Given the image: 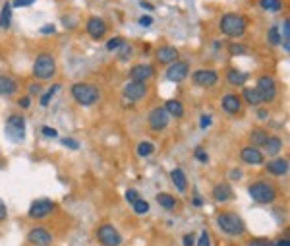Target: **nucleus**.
I'll return each instance as SVG.
<instances>
[{
    "instance_id": "nucleus-1",
    "label": "nucleus",
    "mask_w": 290,
    "mask_h": 246,
    "mask_svg": "<svg viewBox=\"0 0 290 246\" xmlns=\"http://www.w3.org/2000/svg\"><path fill=\"white\" fill-rule=\"evenodd\" d=\"M217 225L220 227V231L225 235H230V237H240L246 233V225L244 221L240 219V215H236L234 211H222L217 215Z\"/></svg>"
},
{
    "instance_id": "nucleus-2",
    "label": "nucleus",
    "mask_w": 290,
    "mask_h": 246,
    "mask_svg": "<svg viewBox=\"0 0 290 246\" xmlns=\"http://www.w3.org/2000/svg\"><path fill=\"white\" fill-rule=\"evenodd\" d=\"M248 194L257 203H273L277 200V188L269 180H255L248 186Z\"/></svg>"
},
{
    "instance_id": "nucleus-3",
    "label": "nucleus",
    "mask_w": 290,
    "mask_h": 246,
    "mask_svg": "<svg viewBox=\"0 0 290 246\" xmlns=\"http://www.w3.org/2000/svg\"><path fill=\"white\" fill-rule=\"evenodd\" d=\"M246 19L242 18L240 14H227V16H222L220 19V31L225 33L227 37H242L246 33Z\"/></svg>"
},
{
    "instance_id": "nucleus-4",
    "label": "nucleus",
    "mask_w": 290,
    "mask_h": 246,
    "mask_svg": "<svg viewBox=\"0 0 290 246\" xmlns=\"http://www.w3.org/2000/svg\"><path fill=\"white\" fill-rule=\"evenodd\" d=\"M72 97L78 101L79 105L83 107H89L97 103V99H99V89L95 86H91V84H85V81H79V84H74L72 86Z\"/></svg>"
},
{
    "instance_id": "nucleus-5",
    "label": "nucleus",
    "mask_w": 290,
    "mask_h": 246,
    "mask_svg": "<svg viewBox=\"0 0 290 246\" xmlns=\"http://www.w3.org/2000/svg\"><path fill=\"white\" fill-rule=\"evenodd\" d=\"M56 72V60H54L53 54L49 53H41L35 58V64H33V76L37 79H51Z\"/></svg>"
},
{
    "instance_id": "nucleus-6",
    "label": "nucleus",
    "mask_w": 290,
    "mask_h": 246,
    "mask_svg": "<svg viewBox=\"0 0 290 246\" xmlns=\"http://www.w3.org/2000/svg\"><path fill=\"white\" fill-rule=\"evenodd\" d=\"M6 136L12 141H21L26 138V118L19 114H10L6 122Z\"/></svg>"
},
{
    "instance_id": "nucleus-7",
    "label": "nucleus",
    "mask_w": 290,
    "mask_h": 246,
    "mask_svg": "<svg viewBox=\"0 0 290 246\" xmlns=\"http://www.w3.org/2000/svg\"><path fill=\"white\" fill-rule=\"evenodd\" d=\"M97 238L103 246H120V242H122L120 233L110 223H103L101 227L97 229Z\"/></svg>"
},
{
    "instance_id": "nucleus-8",
    "label": "nucleus",
    "mask_w": 290,
    "mask_h": 246,
    "mask_svg": "<svg viewBox=\"0 0 290 246\" xmlns=\"http://www.w3.org/2000/svg\"><path fill=\"white\" fill-rule=\"evenodd\" d=\"M255 91L259 93L261 103H271L273 99L277 97V86H275V79H273L271 76H261V78L257 79Z\"/></svg>"
},
{
    "instance_id": "nucleus-9",
    "label": "nucleus",
    "mask_w": 290,
    "mask_h": 246,
    "mask_svg": "<svg viewBox=\"0 0 290 246\" xmlns=\"http://www.w3.org/2000/svg\"><path fill=\"white\" fill-rule=\"evenodd\" d=\"M54 210V202L53 200H47V198H41V200H35L29 208V217L31 219H44L47 215H51V211Z\"/></svg>"
},
{
    "instance_id": "nucleus-10",
    "label": "nucleus",
    "mask_w": 290,
    "mask_h": 246,
    "mask_svg": "<svg viewBox=\"0 0 290 246\" xmlns=\"http://www.w3.org/2000/svg\"><path fill=\"white\" fill-rule=\"evenodd\" d=\"M147 122H149L151 130L161 132V130H165V128L168 126V113L163 109V107H157V109H153V111L149 113Z\"/></svg>"
},
{
    "instance_id": "nucleus-11",
    "label": "nucleus",
    "mask_w": 290,
    "mask_h": 246,
    "mask_svg": "<svg viewBox=\"0 0 290 246\" xmlns=\"http://www.w3.org/2000/svg\"><path fill=\"white\" fill-rule=\"evenodd\" d=\"M27 238H29L31 244H35V246H51L53 244V235L43 227H33L31 231H29Z\"/></svg>"
},
{
    "instance_id": "nucleus-12",
    "label": "nucleus",
    "mask_w": 290,
    "mask_h": 246,
    "mask_svg": "<svg viewBox=\"0 0 290 246\" xmlns=\"http://www.w3.org/2000/svg\"><path fill=\"white\" fill-rule=\"evenodd\" d=\"M193 84L195 86H199V88H211L217 84V79H219V74L215 70H197L193 72Z\"/></svg>"
},
{
    "instance_id": "nucleus-13",
    "label": "nucleus",
    "mask_w": 290,
    "mask_h": 246,
    "mask_svg": "<svg viewBox=\"0 0 290 246\" xmlns=\"http://www.w3.org/2000/svg\"><path fill=\"white\" fill-rule=\"evenodd\" d=\"M188 76H190V68H188L186 62H172V64L168 66L167 79H170V81L178 84V81H184Z\"/></svg>"
},
{
    "instance_id": "nucleus-14",
    "label": "nucleus",
    "mask_w": 290,
    "mask_h": 246,
    "mask_svg": "<svg viewBox=\"0 0 290 246\" xmlns=\"http://www.w3.org/2000/svg\"><path fill=\"white\" fill-rule=\"evenodd\" d=\"M147 93V86L143 81H130L124 86V97L130 101H140Z\"/></svg>"
},
{
    "instance_id": "nucleus-15",
    "label": "nucleus",
    "mask_w": 290,
    "mask_h": 246,
    "mask_svg": "<svg viewBox=\"0 0 290 246\" xmlns=\"http://www.w3.org/2000/svg\"><path fill=\"white\" fill-rule=\"evenodd\" d=\"M155 76V68L151 66V64H138V66H133L132 70H130V78L132 81H147Z\"/></svg>"
},
{
    "instance_id": "nucleus-16",
    "label": "nucleus",
    "mask_w": 290,
    "mask_h": 246,
    "mask_svg": "<svg viewBox=\"0 0 290 246\" xmlns=\"http://www.w3.org/2000/svg\"><path fill=\"white\" fill-rule=\"evenodd\" d=\"M240 157L248 165H261L263 163V151L254 146H246L244 150L240 151Z\"/></svg>"
},
{
    "instance_id": "nucleus-17",
    "label": "nucleus",
    "mask_w": 290,
    "mask_h": 246,
    "mask_svg": "<svg viewBox=\"0 0 290 246\" xmlns=\"http://www.w3.org/2000/svg\"><path fill=\"white\" fill-rule=\"evenodd\" d=\"M267 173H271V175L275 176H282V175H286L288 173V159H273V161H269L267 163Z\"/></svg>"
},
{
    "instance_id": "nucleus-18",
    "label": "nucleus",
    "mask_w": 290,
    "mask_h": 246,
    "mask_svg": "<svg viewBox=\"0 0 290 246\" xmlns=\"http://www.w3.org/2000/svg\"><path fill=\"white\" fill-rule=\"evenodd\" d=\"M87 33L93 39H101L106 33V24L101 18H91L87 22Z\"/></svg>"
},
{
    "instance_id": "nucleus-19",
    "label": "nucleus",
    "mask_w": 290,
    "mask_h": 246,
    "mask_svg": "<svg viewBox=\"0 0 290 246\" xmlns=\"http://www.w3.org/2000/svg\"><path fill=\"white\" fill-rule=\"evenodd\" d=\"M232 198V188H230L229 182H220L213 188V200L217 202H229Z\"/></svg>"
},
{
    "instance_id": "nucleus-20",
    "label": "nucleus",
    "mask_w": 290,
    "mask_h": 246,
    "mask_svg": "<svg viewBox=\"0 0 290 246\" xmlns=\"http://www.w3.org/2000/svg\"><path fill=\"white\" fill-rule=\"evenodd\" d=\"M157 60L163 64H172L178 60V51L174 47H161L157 51Z\"/></svg>"
},
{
    "instance_id": "nucleus-21",
    "label": "nucleus",
    "mask_w": 290,
    "mask_h": 246,
    "mask_svg": "<svg viewBox=\"0 0 290 246\" xmlns=\"http://www.w3.org/2000/svg\"><path fill=\"white\" fill-rule=\"evenodd\" d=\"M222 109L225 113L229 114H236L240 109H242V101L238 95H225L222 97Z\"/></svg>"
},
{
    "instance_id": "nucleus-22",
    "label": "nucleus",
    "mask_w": 290,
    "mask_h": 246,
    "mask_svg": "<svg viewBox=\"0 0 290 246\" xmlns=\"http://www.w3.org/2000/svg\"><path fill=\"white\" fill-rule=\"evenodd\" d=\"M18 91V84L8 76H0V95H14Z\"/></svg>"
},
{
    "instance_id": "nucleus-23",
    "label": "nucleus",
    "mask_w": 290,
    "mask_h": 246,
    "mask_svg": "<svg viewBox=\"0 0 290 246\" xmlns=\"http://www.w3.org/2000/svg\"><path fill=\"white\" fill-rule=\"evenodd\" d=\"M267 138H269V134H267V130H263V128H254V130L250 132V141H252L254 148H261V146H265Z\"/></svg>"
},
{
    "instance_id": "nucleus-24",
    "label": "nucleus",
    "mask_w": 290,
    "mask_h": 246,
    "mask_svg": "<svg viewBox=\"0 0 290 246\" xmlns=\"http://www.w3.org/2000/svg\"><path fill=\"white\" fill-rule=\"evenodd\" d=\"M163 109H165L168 114H172L174 118L184 116V107H182V103H180V101H176V99H168Z\"/></svg>"
},
{
    "instance_id": "nucleus-25",
    "label": "nucleus",
    "mask_w": 290,
    "mask_h": 246,
    "mask_svg": "<svg viewBox=\"0 0 290 246\" xmlns=\"http://www.w3.org/2000/svg\"><path fill=\"white\" fill-rule=\"evenodd\" d=\"M265 153L267 155H277L279 151H281V148H282V141H281V138L279 136H269L267 138V141H265Z\"/></svg>"
},
{
    "instance_id": "nucleus-26",
    "label": "nucleus",
    "mask_w": 290,
    "mask_h": 246,
    "mask_svg": "<svg viewBox=\"0 0 290 246\" xmlns=\"http://www.w3.org/2000/svg\"><path fill=\"white\" fill-rule=\"evenodd\" d=\"M227 79H229L230 86H244L248 79V74H244V72L240 70H229V74H227Z\"/></svg>"
},
{
    "instance_id": "nucleus-27",
    "label": "nucleus",
    "mask_w": 290,
    "mask_h": 246,
    "mask_svg": "<svg viewBox=\"0 0 290 246\" xmlns=\"http://www.w3.org/2000/svg\"><path fill=\"white\" fill-rule=\"evenodd\" d=\"M170 176H172V182H174V186L180 190V192H184L186 186H188V180H186V175L182 169H174L172 173H170Z\"/></svg>"
},
{
    "instance_id": "nucleus-28",
    "label": "nucleus",
    "mask_w": 290,
    "mask_h": 246,
    "mask_svg": "<svg viewBox=\"0 0 290 246\" xmlns=\"http://www.w3.org/2000/svg\"><path fill=\"white\" fill-rule=\"evenodd\" d=\"M157 202H159V206H161V208H165V210H174V206H176L174 196H172V194H168V192L157 194Z\"/></svg>"
},
{
    "instance_id": "nucleus-29",
    "label": "nucleus",
    "mask_w": 290,
    "mask_h": 246,
    "mask_svg": "<svg viewBox=\"0 0 290 246\" xmlns=\"http://www.w3.org/2000/svg\"><path fill=\"white\" fill-rule=\"evenodd\" d=\"M242 95H244V101H246L248 105L252 107H257L261 103V99H259V93L255 91V88H246L242 91Z\"/></svg>"
},
{
    "instance_id": "nucleus-30",
    "label": "nucleus",
    "mask_w": 290,
    "mask_h": 246,
    "mask_svg": "<svg viewBox=\"0 0 290 246\" xmlns=\"http://www.w3.org/2000/svg\"><path fill=\"white\" fill-rule=\"evenodd\" d=\"M10 19H12V4L6 2L2 12H0V27H2V29L10 27Z\"/></svg>"
},
{
    "instance_id": "nucleus-31",
    "label": "nucleus",
    "mask_w": 290,
    "mask_h": 246,
    "mask_svg": "<svg viewBox=\"0 0 290 246\" xmlns=\"http://www.w3.org/2000/svg\"><path fill=\"white\" fill-rule=\"evenodd\" d=\"M261 8L269 10V12H279L282 10V0H259Z\"/></svg>"
},
{
    "instance_id": "nucleus-32",
    "label": "nucleus",
    "mask_w": 290,
    "mask_h": 246,
    "mask_svg": "<svg viewBox=\"0 0 290 246\" xmlns=\"http://www.w3.org/2000/svg\"><path fill=\"white\" fill-rule=\"evenodd\" d=\"M153 151H155V146L149 144V141H141L140 146H138V155L140 157H149Z\"/></svg>"
},
{
    "instance_id": "nucleus-33",
    "label": "nucleus",
    "mask_w": 290,
    "mask_h": 246,
    "mask_svg": "<svg viewBox=\"0 0 290 246\" xmlns=\"http://www.w3.org/2000/svg\"><path fill=\"white\" fill-rule=\"evenodd\" d=\"M282 37H284V41H282L284 51H290V19H284V24H282Z\"/></svg>"
},
{
    "instance_id": "nucleus-34",
    "label": "nucleus",
    "mask_w": 290,
    "mask_h": 246,
    "mask_svg": "<svg viewBox=\"0 0 290 246\" xmlns=\"http://www.w3.org/2000/svg\"><path fill=\"white\" fill-rule=\"evenodd\" d=\"M58 89H60V84H54L53 88L49 89V91H47V93H44V95L41 97V105H43V107L49 105V101H51V99H53V97L56 95V91H58Z\"/></svg>"
},
{
    "instance_id": "nucleus-35",
    "label": "nucleus",
    "mask_w": 290,
    "mask_h": 246,
    "mask_svg": "<svg viewBox=\"0 0 290 246\" xmlns=\"http://www.w3.org/2000/svg\"><path fill=\"white\" fill-rule=\"evenodd\" d=\"M132 206H133V211H136L138 215H143V213H147V211H149V203L145 202V200H141V198L136 203H132Z\"/></svg>"
},
{
    "instance_id": "nucleus-36",
    "label": "nucleus",
    "mask_w": 290,
    "mask_h": 246,
    "mask_svg": "<svg viewBox=\"0 0 290 246\" xmlns=\"http://www.w3.org/2000/svg\"><path fill=\"white\" fill-rule=\"evenodd\" d=\"M124 43H126V41H124L122 37H115V39L106 41V51H118Z\"/></svg>"
},
{
    "instance_id": "nucleus-37",
    "label": "nucleus",
    "mask_w": 290,
    "mask_h": 246,
    "mask_svg": "<svg viewBox=\"0 0 290 246\" xmlns=\"http://www.w3.org/2000/svg\"><path fill=\"white\" fill-rule=\"evenodd\" d=\"M229 51H230V54H246L248 47L242 43H232V45H229Z\"/></svg>"
},
{
    "instance_id": "nucleus-38",
    "label": "nucleus",
    "mask_w": 290,
    "mask_h": 246,
    "mask_svg": "<svg viewBox=\"0 0 290 246\" xmlns=\"http://www.w3.org/2000/svg\"><path fill=\"white\" fill-rule=\"evenodd\" d=\"M269 43L271 45H281L282 43L281 33H279V29H277V27H271V29H269Z\"/></svg>"
},
{
    "instance_id": "nucleus-39",
    "label": "nucleus",
    "mask_w": 290,
    "mask_h": 246,
    "mask_svg": "<svg viewBox=\"0 0 290 246\" xmlns=\"http://www.w3.org/2000/svg\"><path fill=\"white\" fill-rule=\"evenodd\" d=\"M248 246H275L271 242V240H269V238H252V240H250V242H248Z\"/></svg>"
},
{
    "instance_id": "nucleus-40",
    "label": "nucleus",
    "mask_w": 290,
    "mask_h": 246,
    "mask_svg": "<svg viewBox=\"0 0 290 246\" xmlns=\"http://www.w3.org/2000/svg\"><path fill=\"white\" fill-rule=\"evenodd\" d=\"M193 155H195L197 161H202V163H207V161H209V155H207V151L203 150V148H195V150H193Z\"/></svg>"
},
{
    "instance_id": "nucleus-41",
    "label": "nucleus",
    "mask_w": 290,
    "mask_h": 246,
    "mask_svg": "<svg viewBox=\"0 0 290 246\" xmlns=\"http://www.w3.org/2000/svg\"><path fill=\"white\" fill-rule=\"evenodd\" d=\"M195 246H211V238H209V233H207V231H202L199 240L195 242Z\"/></svg>"
},
{
    "instance_id": "nucleus-42",
    "label": "nucleus",
    "mask_w": 290,
    "mask_h": 246,
    "mask_svg": "<svg viewBox=\"0 0 290 246\" xmlns=\"http://www.w3.org/2000/svg\"><path fill=\"white\" fill-rule=\"evenodd\" d=\"M140 198H141V196H140V192H138V190H133V188L126 190V200H128L130 203H136Z\"/></svg>"
},
{
    "instance_id": "nucleus-43",
    "label": "nucleus",
    "mask_w": 290,
    "mask_h": 246,
    "mask_svg": "<svg viewBox=\"0 0 290 246\" xmlns=\"http://www.w3.org/2000/svg\"><path fill=\"white\" fill-rule=\"evenodd\" d=\"M60 144L64 146V148H70V150H78L79 144L76 140H72V138H62Z\"/></svg>"
},
{
    "instance_id": "nucleus-44",
    "label": "nucleus",
    "mask_w": 290,
    "mask_h": 246,
    "mask_svg": "<svg viewBox=\"0 0 290 246\" xmlns=\"http://www.w3.org/2000/svg\"><path fill=\"white\" fill-rule=\"evenodd\" d=\"M130 54H132V47H130L128 43H124L122 47H120V56H118V58L124 60V58H128Z\"/></svg>"
},
{
    "instance_id": "nucleus-45",
    "label": "nucleus",
    "mask_w": 290,
    "mask_h": 246,
    "mask_svg": "<svg viewBox=\"0 0 290 246\" xmlns=\"http://www.w3.org/2000/svg\"><path fill=\"white\" fill-rule=\"evenodd\" d=\"M199 126H202L203 130H205V128H209V126H211V116H209V114H202V118H199Z\"/></svg>"
},
{
    "instance_id": "nucleus-46",
    "label": "nucleus",
    "mask_w": 290,
    "mask_h": 246,
    "mask_svg": "<svg viewBox=\"0 0 290 246\" xmlns=\"http://www.w3.org/2000/svg\"><path fill=\"white\" fill-rule=\"evenodd\" d=\"M184 246H195V235L193 233L184 235Z\"/></svg>"
},
{
    "instance_id": "nucleus-47",
    "label": "nucleus",
    "mask_w": 290,
    "mask_h": 246,
    "mask_svg": "<svg viewBox=\"0 0 290 246\" xmlns=\"http://www.w3.org/2000/svg\"><path fill=\"white\" fill-rule=\"evenodd\" d=\"M43 136H47V138H56L58 134H56V130H54V128H49V126H44V128H43Z\"/></svg>"
},
{
    "instance_id": "nucleus-48",
    "label": "nucleus",
    "mask_w": 290,
    "mask_h": 246,
    "mask_svg": "<svg viewBox=\"0 0 290 246\" xmlns=\"http://www.w3.org/2000/svg\"><path fill=\"white\" fill-rule=\"evenodd\" d=\"M54 31H56V29H54L53 24H47V26L41 27V33H43V35H49V33H54Z\"/></svg>"
},
{
    "instance_id": "nucleus-49",
    "label": "nucleus",
    "mask_w": 290,
    "mask_h": 246,
    "mask_svg": "<svg viewBox=\"0 0 290 246\" xmlns=\"http://www.w3.org/2000/svg\"><path fill=\"white\" fill-rule=\"evenodd\" d=\"M35 0H14V6L16 8H21V6H29V4H33Z\"/></svg>"
},
{
    "instance_id": "nucleus-50",
    "label": "nucleus",
    "mask_w": 290,
    "mask_h": 246,
    "mask_svg": "<svg viewBox=\"0 0 290 246\" xmlns=\"http://www.w3.org/2000/svg\"><path fill=\"white\" fill-rule=\"evenodd\" d=\"M8 217V210H6V206H4V202L0 200V221H4Z\"/></svg>"
},
{
    "instance_id": "nucleus-51",
    "label": "nucleus",
    "mask_w": 290,
    "mask_h": 246,
    "mask_svg": "<svg viewBox=\"0 0 290 246\" xmlns=\"http://www.w3.org/2000/svg\"><path fill=\"white\" fill-rule=\"evenodd\" d=\"M230 178H232V180H240V178H242V171H240V169H232V171H230Z\"/></svg>"
},
{
    "instance_id": "nucleus-52",
    "label": "nucleus",
    "mask_w": 290,
    "mask_h": 246,
    "mask_svg": "<svg viewBox=\"0 0 290 246\" xmlns=\"http://www.w3.org/2000/svg\"><path fill=\"white\" fill-rule=\"evenodd\" d=\"M140 24L141 26H151V24H153V18H151V16H143V18H140Z\"/></svg>"
},
{
    "instance_id": "nucleus-53",
    "label": "nucleus",
    "mask_w": 290,
    "mask_h": 246,
    "mask_svg": "<svg viewBox=\"0 0 290 246\" xmlns=\"http://www.w3.org/2000/svg\"><path fill=\"white\" fill-rule=\"evenodd\" d=\"M29 103H31L29 97H21V99H19V105L24 107V109H29Z\"/></svg>"
},
{
    "instance_id": "nucleus-54",
    "label": "nucleus",
    "mask_w": 290,
    "mask_h": 246,
    "mask_svg": "<svg viewBox=\"0 0 290 246\" xmlns=\"http://www.w3.org/2000/svg\"><path fill=\"white\" fill-rule=\"evenodd\" d=\"M193 206H197V208H202L203 206V200H202V196H199V194H195V196H193Z\"/></svg>"
},
{
    "instance_id": "nucleus-55",
    "label": "nucleus",
    "mask_w": 290,
    "mask_h": 246,
    "mask_svg": "<svg viewBox=\"0 0 290 246\" xmlns=\"http://www.w3.org/2000/svg\"><path fill=\"white\" fill-rule=\"evenodd\" d=\"M275 246H290V240H288V238H282V240H279Z\"/></svg>"
},
{
    "instance_id": "nucleus-56",
    "label": "nucleus",
    "mask_w": 290,
    "mask_h": 246,
    "mask_svg": "<svg viewBox=\"0 0 290 246\" xmlns=\"http://www.w3.org/2000/svg\"><path fill=\"white\" fill-rule=\"evenodd\" d=\"M140 4H141V8H145V10H153V6H151L149 2H143V0H141Z\"/></svg>"
},
{
    "instance_id": "nucleus-57",
    "label": "nucleus",
    "mask_w": 290,
    "mask_h": 246,
    "mask_svg": "<svg viewBox=\"0 0 290 246\" xmlns=\"http://www.w3.org/2000/svg\"><path fill=\"white\" fill-rule=\"evenodd\" d=\"M29 91H31V93H37V91H39V86H31Z\"/></svg>"
},
{
    "instance_id": "nucleus-58",
    "label": "nucleus",
    "mask_w": 290,
    "mask_h": 246,
    "mask_svg": "<svg viewBox=\"0 0 290 246\" xmlns=\"http://www.w3.org/2000/svg\"><path fill=\"white\" fill-rule=\"evenodd\" d=\"M259 118H267V113H265V111H259Z\"/></svg>"
}]
</instances>
